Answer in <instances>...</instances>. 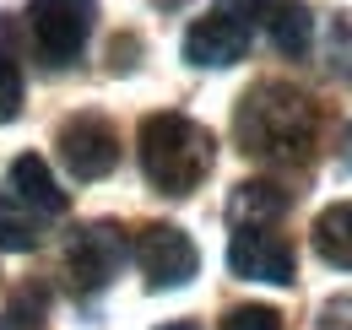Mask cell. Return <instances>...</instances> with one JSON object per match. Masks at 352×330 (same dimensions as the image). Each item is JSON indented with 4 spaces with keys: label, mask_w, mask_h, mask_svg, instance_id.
Here are the masks:
<instances>
[{
    "label": "cell",
    "mask_w": 352,
    "mask_h": 330,
    "mask_svg": "<svg viewBox=\"0 0 352 330\" xmlns=\"http://www.w3.org/2000/svg\"><path fill=\"white\" fill-rule=\"evenodd\" d=\"M109 54H114V71H131V65H135V60H131V54H135V38H114Z\"/></svg>",
    "instance_id": "obj_19"
},
{
    "label": "cell",
    "mask_w": 352,
    "mask_h": 330,
    "mask_svg": "<svg viewBox=\"0 0 352 330\" xmlns=\"http://www.w3.org/2000/svg\"><path fill=\"white\" fill-rule=\"evenodd\" d=\"M135 141H141V173H146V184L157 195H190L212 173L217 146H212L206 124H195L190 114H174V109L146 114Z\"/></svg>",
    "instance_id": "obj_2"
},
{
    "label": "cell",
    "mask_w": 352,
    "mask_h": 330,
    "mask_svg": "<svg viewBox=\"0 0 352 330\" xmlns=\"http://www.w3.org/2000/svg\"><path fill=\"white\" fill-rule=\"evenodd\" d=\"M54 146H60V163L71 179H109L114 163H120V135H114V124L103 120V114H76V120L60 124V135H54Z\"/></svg>",
    "instance_id": "obj_5"
},
{
    "label": "cell",
    "mask_w": 352,
    "mask_h": 330,
    "mask_svg": "<svg viewBox=\"0 0 352 330\" xmlns=\"http://www.w3.org/2000/svg\"><path fill=\"white\" fill-rule=\"evenodd\" d=\"M120 265H125V233L114 228V222H92L82 228L71 249H65V271H71V287L82 292H103L114 276H120Z\"/></svg>",
    "instance_id": "obj_6"
},
{
    "label": "cell",
    "mask_w": 352,
    "mask_h": 330,
    "mask_svg": "<svg viewBox=\"0 0 352 330\" xmlns=\"http://www.w3.org/2000/svg\"><path fill=\"white\" fill-rule=\"evenodd\" d=\"M152 6H157V11H184L190 0H152Z\"/></svg>",
    "instance_id": "obj_21"
},
{
    "label": "cell",
    "mask_w": 352,
    "mask_h": 330,
    "mask_svg": "<svg viewBox=\"0 0 352 330\" xmlns=\"http://www.w3.org/2000/svg\"><path fill=\"white\" fill-rule=\"evenodd\" d=\"M222 330H282V314L265 303H239V309H228Z\"/></svg>",
    "instance_id": "obj_16"
},
{
    "label": "cell",
    "mask_w": 352,
    "mask_h": 330,
    "mask_svg": "<svg viewBox=\"0 0 352 330\" xmlns=\"http://www.w3.org/2000/svg\"><path fill=\"white\" fill-rule=\"evenodd\" d=\"M320 330H352V292L331 298V303L320 309Z\"/></svg>",
    "instance_id": "obj_17"
},
{
    "label": "cell",
    "mask_w": 352,
    "mask_h": 330,
    "mask_svg": "<svg viewBox=\"0 0 352 330\" xmlns=\"http://www.w3.org/2000/svg\"><path fill=\"white\" fill-rule=\"evenodd\" d=\"M228 265H233V276L271 282V287H293V276H298L293 244L282 233H271V228H239L228 239Z\"/></svg>",
    "instance_id": "obj_7"
},
{
    "label": "cell",
    "mask_w": 352,
    "mask_h": 330,
    "mask_svg": "<svg viewBox=\"0 0 352 330\" xmlns=\"http://www.w3.org/2000/svg\"><path fill=\"white\" fill-rule=\"evenodd\" d=\"M0 249H6V254L38 249V217L22 206L16 195H0Z\"/></svg>",
    "instance_id": "obj_14"
},
{
    "label": "cell",
    "mask_w": 352,
    "mask_h": 330,
    "mask_svg": "<svg viewBox=\"0 0 352 330\" xmlns=\"http://www.w3.org/2000/svg\"><path fill=\"white\" fill-rule=\"evenodd\" d=\"M157 330H201V325H190V320H174V325H157Z\"/></svg>",
    "instance_id": "obj_22"
},
{
    "label": "cell",
    "mask_w": 352,
    "mask_h": 330,
    "mask_svg": "<svg viewBox=\"0 0 352 330\" xmlns=\"http://www.w3.org/2000/svg\"><path fill=\"white\" fill-rule=\"evenodd\" d=\"M331 54H336V71H347V76H352V43L336 38V49H331Z\"/></svg>",
    "instance_id": "obj_20"
},
{
    "label": "cell",
    "mask_w": 352,
    "mask_h": 330,
    "mask_svg": "<svg viewBox=\"0 0 352 330\" xmlns=\"http://www.w3.org/2000/svg\"><path fill=\"white\" fill-rule=\"evenodd\" d=\"M233 135H239L244 157H255V163L304 168L314 157V141H320V114L287 82H255L239 98Z\"/></svg>",
    "instance_id": "obj_1"
},
{
    "label": "cell",
    "mask_w": 352,
    "mask_h": 330,
    "mask_svg": "<svg viewBox=\"0 0 352 330\" xmlns=\"http://www.w3.org/2000/svg\"><path fill=\"white\" fill-rule=\"evenodd\" d=\"M135 265H141V276H146L152 292H168V287H184L195 276L201 254H195L184 228H174V222H146L135 233Z\"/></svg>",
    "instance_id": "obj_4"
},
{
    "label": "cell",
    "mask_w": 352,
    "mask_h": 330,
    "mask_svg": "<svg viewBox=\"0 0 352 330\" xmlns=\"http://www.w3.org/2000/svg\"><path fill=\"white\" fill-rule=\"evenodd\" d=\"M22 114V71H16V54L0 49V124H11Z\"/></svg>",
    "instance_id": "obj_15"
},
{
    "label": "cell",
    "mask_w": 352,
    "mask_h": 330,
    "mask_svg": "<svg viewBox=\"0 0 352 330\" xmlns=\"http://www.w3.org/2000/svg\"><path fill=\"white\" fill-rule=\"evenodd\" d=\"M261 28L271 33L276 54H293V60H304L309 43H314V16H309L304 0H265Z\"/></svg>",
    "instance_id": "obj_10"
},
{
    "label": "cell",
    "mask_w": 352,
    "mask_h": 330,
    "mask_svg": "<svg viewBox=\"0 0 352 330\" xmlns=\"http://www.w3.org/2000/svg\"><path fill=\"white\" fill-rule=\"evenodd\" d=\"M92 16H98V0H33L28 6V28H33L44 65H71L82 54Z\"/></svg>",
    "instance_id": "obj_3"
},
{
    "label": "cell",
    "mask_w": 352,
    "mask_h": 330,
    "mask_svg": "<svg viewBox=\"0 0 352 330\" xmlns=\"http://www.w3.org/2000/svg\"><path fill=\"white\" fill-rule=\"evenodd\" d=\"M217 11H228L233 22H244V28H255L265 11V0H217Z\"/></svg>",
    "instance_id": "obj_18"
},
{
    "label": "cell",
    "mask_w": 352,
    "mask_h": 330,
    "mask_svg": "<svg viewBox=\"0 0 352 330\" xmlns=\"http://www.w3.org/2000/svg\"><path fill=\"white\" fill-rule=\"evenodd\" d=\"M314 254L336 271H352V201H336L314 217Z\"/></svg>",
    "instance_id": "obj_12"
},
{
    "label": "cell",
    "mask_w": 352,
    "mask_h": 330,
    "mask_svg": "<svg viewBox=\"0 0 352 330\" xmlns=\"http://www.w3.org/2000/svg\"><path fill=\"white\" fill-rule=\"evenodd\" d=\"M342 152H347V163H352V124H347V135H342Z\"/></svg>",
    "instance_id": "obj_23"
},
{
    "label": "cell",
    "mask_w": 352,
    "mask_h": 330,
    "mask_svg": "<svg viewBox=\"0 0 352 330\" xmlns=\"http://www.w3.org/2000/svg\"><path fill=\"white\" fill-rule=\"evenodd\" d=\"M287 190L282 184H271V179H250V184H239L233 190V201H228V217L239 222V228H265V222H276L282 211H287Z\"/></svg>",
    "instance_id": "obj_11"
},
{
    "label": "cell",
    "mask_w": 352,
    "mask_h": 330,
    "mask_svg": "<svg viewBox=\"0 0 352 330\" xmlns=\"http://www.w3.org/2000/svg\"><path fill=\"white\" fill-rule=\"evenodd\" d=\"M11 190H16V201L33 211V217H60L65 211V190L54 184V173L38 152H22L16 163H11Z\"/></svg>",
    "instance_id": "obj_9"
},
{
    "label": "cell",
    "mask_w": 352,
    "mask_h": 330,
    "mask_svg": "<svg viewBox=\"0 0 352 330\" xmlns=\"http://www.w3.org/2000/svg\"><path fill=\"white\" fill-rule=\"evenodd\" d=\"M49 320V287L44 282H22L0 309V330H44Z\"/></svg>",
    "instance_id": "obj_13"
},
{
    "label": "cell",
    "mask_w": 352,
    "mask_h": 330,
    "mask_svg": "<svg viewBox=\"0 0 352 330\" xmlns=\"http://www.w3.org/2000/svg\"><path fill=\"white\" fill-rule=\"evenodd\" d=\"M244 49H250V28L244 22H233L228 11H212V16H201L190 33H184V60L190 65H233V60H244Z\"/></svg>",
    "instance_id": "obj_8"
}]
</instances>
